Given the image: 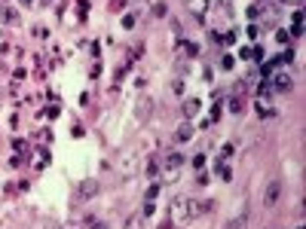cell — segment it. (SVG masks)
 <instances>
[{
  "label": "cell",
  "mask_w": 306,
  "mask_h": 229,
  "mask_svg": "<svg viewBox=\"0 0 306 229\" xmlns=\"http://www.w3.org/2000/svg\"><path fill=\"white\" fill-rule=\"evenodd\" d=\"M196 110H199V101H196V98H190L187 104H184V113L190 116V113H196Z\"/></svg>",
  "instance_id": "7c38bea8"
},
{
  "label": "cell",
  "mask_w": 306,
  "mask_h": 229,
  "mask_svg": "<svg viewBox=\"0 0 306 229\" xmlns=\"http://www.w3.org/2000/svg\"><path fill=\"white\" fill-rule=\"evenodd\" d=\"M291 86H294V79L288 74H276L273 83H269V89H276V92H291Z\"/></svg>",
  "instance_id": "277c9868"
},
{
  "label": "cell",
  "mask_w": 306,
  "mask_h": 229,
  "mask_svg": "<svg viewBox=\"0 0 306 229\" xmlns=\"http://www.w3.org/2000/svg\"><path fill=\"white\" fill-rule=\"evenodd\" d=\"M190 137H193V125H190V122H181L178 132H175V144H187Z\"/></svg>",
  "instance_id": "52a82bcc"
},
{
  "label": "cell",
  "mask_w": 306,
  "mask_h": 229,
  "mask_svg": "<svg viewBox=\"0 0 306 229\" xmlns=\"http://www.w3.org/2000/svg\"><path fill=\"white\" fill-rule=\"evenodd\" d=\"M150 110H153V101H150V98H141V101H138V119L144 122L147 116H150Z\"/></svg>",
  "instance_id": "9c48e42d"
},
{
  "label": "cell",
  "mask_w": 306,
  "mask_h": 229,
  "mask_svg": "<svg viewBox=\"0 0 306 229\" xmlns=\"http://www.w3.org/2000/svg\"><path fill=\"white\" fill-rule=\"evenodd\" d=\"M141 223H144V214H132L129 223H126V229H141Z\"/></svg>",
  "instance_id": "8fae6325"
},
{
  "label": "cell",
  "mask_w": 306,
  "mask_h": 229,
  "mask_svg": "<svg viewBox=\"0 0 306 229\" xmlns=\"http://www.w3.org/2000/svg\"><path fill=\"white\" fill-rule=\"evenodd\" d=\"M257 113H260V116H264V119H273V116H276V110L269 107V104H264V101H260V104H257Z\"/></svg>",
  "instance_id": "30bf717a"
},
{
  "label": "cell",
  "mask_w": 306,
  "mask_h": 229,
  "mask_svg": "<svg viewBox=\"0 0 306 229\" xmlns=\"http://www.w3.org/2000/svg\"><path fill=\"white\" fill-rule=\"evenodd\" d=\"M245 226H248V211H239V214H236L224 229H245Z\"/></svg>",
  "instance_id": "ba28073f"
},
{
  "label": "cell",
  "mask_w": 306,
  "mask_h": 229,
  "mask_svg": "<svg viewBox=\"0 0 306 229\" xmlns=\"http://www.w3.org/2000/svg\"><path fill=\"white\" fill-rule=\"evenodd\" d=\"M202 208L193 202V199H187V196H178L172 202V214H175V220H187V217H196Z\"/></svg>",
  "instance_id": "7a4b0ae2"
},
{
  "label": "cell",
  "mask_w": 306,
  "mask_h": 229,
  "mask_svg": "<svg viewBox=\"0 0 306 229\" xmlns=\"http://www.w3.org/2000/svg\"><path fill=\"white\" fill-rule=\"evenodd\" d=\"M165 165H168V177H175L178 171H181V165H184V156H181V153H168L165 156Z\"/></svg>",
  "instance_id": "5b68a950"
},
{
  "label": "cell",
  "mask_w": 306,
  "mask_h": 229,
  "mask_svg": "<svg viewBox=\"0 0 306 229\" xmlns=\"http://www.w3.org/2000/svg\"><path fill=\"white\" fill-rule=\"evenodd\" d=\"M37 229H59V223H52V220H40Z\"/></svg>",
  "instance_id": "4fadbf2b"
},
{
  "label": "cell",
  "mask_w": 306,
  "mask_h": 229,
  "mask_svg": "<svg viewBox=\"0 0 306 229\" xmlns=\"http://www.w3.org/2000/svg\"><path fill=\"white\" fill-rule=\"evenodd\" d=\"M150 153H153V141H144L138 147H132V150H126V153L120 156V162H117V174L120 177H132Z\"/></svg>",
  "instance_id": "6da1fadb"
},
{
  "label": "cell",
  "mask_w": 306,
  "mask_h": 229,
  "mask_svg": "<svg viewBox=\"0 0 306 229\" xmlns=\"http://www.w3.org/2000/svg\"><path fill=\"white\" fill-rule=\"evenodd\" d=\"M282 199V180H269L264 190V205H276Z\"/></svg>",
  "instance_id": "3957f363"
},
{
  "label": "cell",
  "mask_w": 306,
  "mask_h": 229,
  "mask_svg": "<svg viewBox=\"0 0 306 229\" xmlns=\"http://www.w3.org/2000/svg\"><path fill=\"white\" fill-rule=\"evenodd\" d=\"M95 192H98V180H83V183H80V192H77V202L95 196Z\"/></svg>",
  "instance_id": "8992f818"
}]
</instances>
